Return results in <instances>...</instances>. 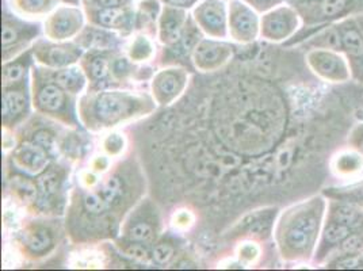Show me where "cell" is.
Wrapping results in <instances>:
<instances>
[{
    "label": "cell",
    "mask_w": 363,
    "mask_h": 271,
    "mask_svg": "<svg viewBox=\"0 0 363 271\" xmlns=\"http://www.w3.org/2000/svg\"><path fill=\"white\" fill-rule=\"evenodd\" d=\"M101 179H102V175L96 174L91 168L83 170L79 174V186H82L84 189H92V187H95L101 182Z\"/></svg>",
    "instance_id": "obj_45"
},
{
    "label": "cell",
    "mask_w": 363,
    "mask_h": 271,
    "mask_svg": "<svg viewBox=\"0 0 363 271\" xmlns=\"http://www.w3.org/2000/svg\"><path fill=\"white\" fill-rule=\"evenodd\" d=\"M294 1H296V0H294Z\"/></svg>",
    "instance_id": "obj_53"
},
{
    "label": "cell",
    "mask_w": 363,
    "mask_h": 271,
    "mask_svg": "<svg viewBox=\"0 0 363 271\" xmlns=\"http://www.w3.org/2000/svg\"><path fill=\"white\" fill-rule=\"evenodd\" d=\"M187 26V14L183 9L164 6L157 19V41L162 45L172 48L178 45L183 38Z\"/></svg>",
    "instance_id": "obj_23"
},
{
    "label": "cell",
    "mask_w": 363,
    "mask_h": 271,
    "mask_svg": "<svg viewBox=\"0 0 363 271\" xmlns=\"http://www.w3.org/2000/svg\"><path fill=\"white\" fill-rule=\"evenodd\" d=\"M68 177L69 170L56 162H52L45 171L34 177L38 196L31 211L33 214L56 217L60 213H65Z\"/></svg>",
    "instance_id": "obj_6"
},
{
    "label": "cell",
    "mask_w": 363,
    "mask_h": 271,
    "mask_svg": "<svg viewBox=\"0 0 363 271\" xmlns=\"http://www.w3.org/2000/svg\"><path fill=\"white\" fill-rule=\"evenodd\" d=\"M363 157L352 148V151L339 153L336 165H333V171L339 177H351L355 172L362 171Z\"/></svg>",
    "instance_id": "obj_34"
},
{
    "label": "cell",
    "mask_w": 363,
    "mask_h": 271,
    "mask_svg": "<svg viewBox=\"0 0 363 271\" xmlns=\"http://www.w3.org/2000/svg\"><path fill=\"white\" fill-rule=\"evenodd\" d=\"M41 29L38 23H29L16 16H3L1 25V62L13 60L40 40Z\"/></svg>",
    "instance_id": "obj_10"
},
{
    "label": "cell",
    "mask_w": 363,
    "mask_h": 271,
    "mask_svg": "<svg viewBox=\"0 0 363 271\" xmlns=\"http://www.w3.org/2000/svg\"><path fill=\"white\" fill-rule=\"evenodd\" d=\"M128 141L126 137L118 131H110L102 140V151L108 155L111 159H120L126 151Z\"/></svg>",
    "instance_id": "obj_39"
},
{
    "label": "cell",
    "mask_w": 363,
    "mask_h": 271,
    "mask_svg": "<svg viewBox=\"0 0 363 271\" xmlns=\"http://www.w3.org/2000/svg\"><path fill=\"white\" fill-rule=\"evenodd\" d=\"M196 223V216L189 209H181L172 214L171 226L177 231H189Z\"/></svg>",
    "instance_id": "obj_41"
},
{
    "label": "cell",
    "mask_w": 363,
    "mask_h": 271,
    "mask_svg": "<svg viewBox=\"0 0 363 271\" xmlns=\"http://www.w3.org/2000/svg\"><path fill=\"white\" fill-rule=\"evenodd\" d=\"M199 31L209 38L228 40V9L223 0H203L193 10Z\"/></svg>",
    "instance_id": "obj_18"
},
{
    "label": "cell",
    "mask_w": 363,
    "mask_h": 271,
    "mask_svg": "<svg viewBox=\"0 0 363 271\" xmlns=\"http://www.w3.org/2000/svg\"><path fill=\"white\" fill-rule=\"evenodd\" d=\"M40 68L49 79L56 82L60 87L68 91L76 98H79L89 89V79L84 74L83 68L80 67V64L65 67V68H57V70L45 68V67H40Z\"/></svg>",
    "instance_id": "obj_26"
},
{
    "label": "cell",
    "mask_w": 363,
    "mask_h": 271,
    "mask_svg": "<svg viewBox=\"0 0 363 271\" xmlns=\"http://www.w3.org/2000/svg\"><path fill=\"white\" fill-rule=\"evenodd\" d=\"M340 38L342 49L348 62L363 59V22L361 14L347 16L336 22Z\"/></svg>",
    "instance_id": "obj_24"
},
{
    "label": "cell",
    "mask_w": 363,
    "mask_h": 271,
    "mask_svg": "<svg viewBox=\"0 0 363 271\" xmlns=\"http://www.w3.org/2000/svg\"><path fill=\"white\" fill-rule=\"evenodd\" d=\"M147 178L136 155L120 157L101 182L76 186L64 213L65 236L72 244H99L120 236L125 217L145 197Z\"/></svg>",
    "instance_id": "obj_1"
},
{
    "label": "cell",
    "mask_w": 363,
    "mask_h": 271,
    "mask_svg": "<svg viewBox=\"0 0 363 271\" xmlns=\"http://www.w3.org/2000/svg\"><path fill=\"white\" fill-rule=\"evenodd\" d=\"M114 241L117 250L121 253L122 255L130 260H135L138 263H144V265H151L153 263L152 260V250L150 245L136 243V241L125 240L121 238H117Z\"/></svg>",
    "instance_id": "obj_32"
},
{
    "label": "cell",
    "mask_w": 363,
    "mask_h": 271,
    "mask_svg": "<svg viewBox=\"0 0 363 271\" xmlns=\"http://www.w3.org/2000/svg\"><path fill=\"white\" fill-rule=\"evenodd\" d=\"M309 45L312 48H318V49H333L337 52H343L340 31H339L336 22L318 29L313 34Z\"/></svg>",
    "instance_id": "obj_33"
},
{
    "label": "cell",
    "mask_w": 363,
    "mask_h": 271,
    "mask_svg": "<svg viewBox=\"0 0 363 271\" xmlns=\"http://www.w3.org/2000/svg\"><path fill=\"white\" fill-rule=\"evenodd\" d=\"M278 217V208H263L245 214L240 221L230 228L227 236L230 239L264 240L272 236Z\"/></svg>",
    "instance_id": "obj_20"
},
{
    "label": "cell",
    "mask_w": 363,
    "mask_h": 271,
    "mask_svg": "<svg viewBox=\"0 0 363 271\" xmlns=\"http://www.w3.org/2000/svg\"><path fill=\"white\" fill-rule=\"evenodd\" d=\"M117 50H99L90 49L84 52V56L80 60V67L89 79L87 90H99L114 87L111 76V62Z\"/></svg>",
    "instance_id": "obj_21"
},
{
    "label": "cell",
    "mask_w": 363,
    "mask_h": 271,
    "mask_svg": "<svg viewBox=\"0 0 363 271\" xmlns=\"http://www.w3.org/2000/svg\"><path fill=\"white\" fill-rule=\"evenodd\" d=\"M361 18H362V22H363V13L361 14Z\"/></svg>",
    "instance_id": "obj_52"
},
{
    "label": "cell",
    "mask_w": 363,
    "mask_h": 271,
    "mask_svg": "<svg viewBox=\"0 0 363 271\" xmlns=\"http://www.w3.org/2000/svg\"><path fill=\"white\" fill-rule=\"evenodd\" d=\"M303 19V28L315 33L345 18L358 14L355 0H296L293 4Z\"/></svg>",
    "instance_id": "obj_8"
},
{
    "label": "cell",
    "mask_w": 363,
    "mask_h": 271,
    "mask_svg": "<svg viewBox=\"0 0 363 271\" xmlns=\"http://www.w3.org/2000/svg\"><path fill=\"white\" fill-rule=\"evenodd\" d=\"M351 233H354V231L350 229L348 226L325 219L324 226L321 229L318 250H316V254L313 258L315 262L316 263H327L330 256L333 255V253L337 250V247L346 240Z\"/></svg>",
    "instance_id": "obj_25"
},
{
    "label": "cell",
    "mask_w": 363,
    "mask_h": 271,
    "mask_svg": "<svg viewBox=\"0 0 363 271\" xmlns=\"http://www.w3.org/2000/svg\"><path fill=\"white\" fill-rule=\"evenodd\" d=\"M75 41L84 50H117L120 45V37L114 31L96 28L94 25L86 26Z\"/></svg>",
    "instance_id": "obj_28"
},
{
    "label": "cell",
    "mask_w": 363,
    "mask_h": 271,
    "mask_svg": "<svg viewBox=\"0 0 363 271\" xmlns=\"http://www.w3.org/2000/svg\"><path fill=\"white\" fill-rule=\"evenodd\" d=\"M228 34L230 41L240 45H250L260 38V16L242 0L229 4Z\"/></svg>",
    "instance_id": "obj_16"
},
{
    "label": "cell",
    "mask_w": 363,
    "mask_h": 271,
    "mask_svg": "<svg viewBox=\"0 0 363 271\" xmlns=\"http://www.w3.org/2000/svg\"><path fill=\"white\" fill-rule=\"evenodd\" d=\"M151 250L152 260H153V263H156L159 266L169 265L174 260V258L177 256V248L169 241H163L159 239L152 245Z\"/></svg>",
    "instance_id": "obj_40"
},
{
    "label": "cell",
    "mask_w": 363,
    "mask_h": 271,
    "mask_svg": "<svg viewBox=\"0 0 363 271\" xmlns=\"http://www.w3.org/2000/svg\"><path fill=\"white\" fill-rule=\"evenodd\" d=\"M30 92L31 106L37 114L71 129L79 128L77 98L49 79L37 64L31 67Z\"/></svg>",
    "instance_id": "obj_4"
},
{
    "label": "cell",
    "mask_w": 363,
    "mask_h": 271,
    "mask_svg": "<svg viewBox=\"0 0 363 271\" xmlns=\"http://www.w3.org/2000/svg\"><path fill=\"white\" fill-rule=\"evenodd\" d=\"M64 1H67V3H69V4H77V0H64Z\"/></svg>",
    "instance_id": "obj_51"
},
{
    "label": "cell",
    "mask_w": 363,
    "mask_h": 271,
    "mask_svg": "<svg viewBox=\"0 0 363 271\" xmlns=\"http://www.w3.org/2000/svg\"><path fill=\"white\" fill-rule=\"evenodd\" d=\"M348 143L351 148H354L363 157V122L352 129Z\"/></svg>",
    "instance_id": "obj_46"
},
{
    "label": "cell",
    "mask_w": 363,
    "mask_h": 271,
    "mask_svg": "<svg viewBox=\"0 0 363 271\" xmlns=\"http://www.w3.org/2000/svg\"><path fill=\"white\" fill-rule=\"evenodd\" d=\"M327 197L315 196L281 211L272 238L279 256L290 263H308L318 250L327 214Z\"/></svg>",
    "instance_id": "obj_3"
},
{
    "label": "cell",
    "mask_w": 363,
    "mask_h": 271,
    "mask_svg": "<svg viewBox=\"0 0 363 271\" xmlns=\"http://www.w3.org/2000/svg\"><path fill=\"white\" fill-rule=\"evenodd\" d=\"M7 181L13 197L31 213L38 196L35 179L29 175L16 172V175L9 177Z\"/></svg>",
    "instance_id": "obj_30"
},
{
    "label": "cell",
    "mask_w": 363,
    "mask_h": 271,
    "mask_svg": "<svg viewBox=\"0 0 363 271\" xmlns=\"http://www.w3.org/2000/svg\"><path fill=\"white\" fill-rule=\"evenodd\" d=\"M357 6H358V14H362L363 13V0H355Z\"/></svg>",
    "instance_id": "obj_50"
},
{
    "label": "cell",
    "mask_w": 363,
    "mask_h": 271,
    "mask_svg": "<svg viewBox=\"0 0 363 271\" xmlns=\"http://www.w3.org/2000/svg\"><path fill=\"white\" fill-rule=\"evenodd\" d=\"M33 50L29 49L13 60L3 62L1 67V87L13 86L30 77L31 67L34 65Z\"/></svg>",
    "instance_id": "obj_29"
},
{
    "label": "cell",
    "mask_w": 363,
    "mask_h": 271,
    "mask_svg": "<svg viewBox=\"0 0 363 271\" xmlns=\"http://www.w3.org/2000/svg\"><path fill=\"white\" fill-rule=\"evenodd\" d=\"M305 61L309 70L323 82L346 83L351 79L350 64L343 52L312 48L306 53Z\"/></svg>",
    "instance_id": "obj_13"
},
{
    "label": "cell",
    "mask_w": 363,
    "mask_h": 271,
    "mask_svg": "<svg viewBox=\"0 0 363 271\" xmlns=\"http://www.w3.org/2000/svg\"><path fill=\"white\" fill-rule=\"evenodd\" d=\"M327 199H328V205H327L325 219L348 226L354 232H362V206L350 204L346 201H340V199H333V198H327Z\"/></svg>",
    "instance_id": "obj_27"
},
{
    "label": "cell",
    "mask_w": 363,
    "mask_h": 271,
    "mask_svg": "<svg viewBox=\"0 0 363 271\" xmlns=\"http://www.w3.org/2000/svg\"><path fill=\"white\" fill-rule=\"evenodd\" d=\"M111 160H113V159L104 152V153L96 155V156H94V157L91 159L90 168L92 171H95L96 174L104 175V174H106L107 171L113 166V162H111Z\"/></svg>",
    "instance_id": "obj_43"
},
{
    "label": "cell",
    "mask_w": 363,
    "mask_h": 271,
    "mask_svg": "<svg viewBox=\"0 0 363 271\" xmlns=\"http://www.w3.org/2000/svg\"><path fill=\"white\" fill-rule=\"evenodd\" d=\"M126 57L135 65L147 64L156 56V44L148 34L138 33L126 45Z\"/></svg>",
    "instance_id": "obj_31"
},
{
    "label": "cell",
    "mask_w": 363,
    "mask_h": 271,
    "mask_svg": "<svg viewBox=\"0 0 363 271\" xmlns=\"http://www.w3.org/2000/svg\"><path fill=\"white\" fill-rule=\"evenodd\" d=\"M303 29V19L294 6L281 4L260 16V38L281 44L290 41Z\"/></svg>",
    "instance_id": "obj_9"
},
{
    "label": "cell",
    "mask_w": 363,
    "mask_h": 271,
    "mask_svg": "<svg viewBox=\"0 0 363 271\" xmlns=\"http://www.w3.org/2000/svg\"><path fill=\"white\" fill-rule=\"evenodd\" d=\"M235 57V46L227 40L203 37L193 46L190 59L194 68L202 74H213L223 70Z\"/></svg>",
    "instance_id": "obj_15"
},
{
    "label": "cell",
    "mask_w": 363,
    "mask_h": 271,
    "mask_svg": "<svg viewBox=\"0 0 363 271\" xmlns=\"http://www.w3.org/2000/svg\"><path fill=\"white\" fill-rule=\"evenodd\" d=\"M251 9H254L257 14H264L272 9L285 3V0H242Z\"/></svg>",
    "instance_id": "obj_44"
},
{
    "label": "cell",
    "mask_w": 363,
    "mask_h": 271,
    "mask_svg": "<svg viewBox=\"0 0 363 271\" xmlns=\"http://www.w3.org/2000/svg\"><path fill=\"white\" fill-rule=\"evenodd\" d=\"M190 74L179 65H168L153 74L150 94L159 107L174 105L189 86Z\"/></svg>",
    "instance_id": "obj_11"
},
{
    "label": "cell",
    "mask_w": 363,
    "mask_h": 271,
    "mask_svg": "<svg viewBox=\"0 0 363 271\" xmlns=\"http://www.w3.org/2000/svg\"><path fill=\"white\" fill-rule=\"evenodd\" d=\"M9 160L16 172L33 178L45 171L53 162L50 152L43 145L26 138L21 140L16 148L10 152Z\"/></svg>",
    "instance_id": "obj_19"
},
{
    "label": "cell",
    "mask_w": 363,
    "mask_h": 271,
    "mask_svg": "<svg viewBox=\"0 0 363 271\" xmlns=\"http://www.w3.org/2000/svg\"><path fill=\"white\" fill-rule=\"evenodd\" d=\"M26 140H30V141H34V143L43 145V147L46 148L50 153H52V150H53L55 145H56V137H55V133L50 132L49 129H38V131H35V132L33 133L31 138H26Z\"/></svg>",
    "instance_id": "obj_42"
},
{
    "label": "cell",
    "mask_w": 363,
    "mask_h": 271,
    "mask_svg": "<svg viewBox=\"0 0 363 271\" xmlns=\"http://www.w3.org/2000/svg\"><path fill=\"white\" fill-rule=\"evenodd\" d=\"M167 6H172V7H177V9H183V10H187V9H191L193 6H196L198 0H162Z\"/></svg>",
    "instance_id": "obj_49"
},
{
    "label": "cell",
    "mask_w": 363,
    "mask_h": 271,
    "mask_svg": "<svg viewBox=\"0 0 363 271\" xmlns=\"http://www.w3.org/2000/svg\"><path fill=\"white\" fill-rule=\"evenodd\" d=\"M31 50L37 65L52 70L79 64L86 52L76 41L55 43L48 38H40Z\"/></svg>",
    "instance_id": "obj_14"
},
{
    "label": "cell",
    "mask_w": 363,
    "mask_h": 271,
    "mask_svg": "<svg viewBox=\"0 0 363 271\" xmlns=\"http://www.w3.org/2000/svg\"><path fill=\"white\" fill-rule=\"evenodd\" d=\"M129 0H95L96 9H111V7H126Z\"/></svg>",
    "instance_id": "obj_48"
},
{
    "label": "cell",
    "mask_w": 363,
    "mask_h": 271,
    "mask_svg": "<svg viewBox=\"0 0 363 271\" xmlns=\"http://www.w3.org/2000/svg\"><path fill=\"white\" fill-rule=\"evenodd\" d=\"M324 196L333 199L346 201L350 204L363 208V182L355 183L347 187H331L324 192Z\"/></svg>",
    "instance_id": "obj_37"
},
{
    "label": "cell",
    "mask_w": 363,
    "mask_h": 271,
    "mask_svg": "<svg viewBox=\"0 0 363 271\" xmlns=\"http://www.w3.org/2000/svg\"><path fill=\"white\" fill-rule=\"evenodd\" d=\"M162 226L157 206L144 197L125 217L118 238L152 247L162 236Z\"/></svg>",
    "instance_id": "obj_7"
},
{
    "label": "cell",
    "mask_w": 363,
    "mask_h": 271,
    "mask_svg": "<svg viewBox=\"0 0 363 271\" xmlns=\"http://www.w3.org/2000/svg\"><path fill=\"white\" fill-rule=\"evenodd\" d=\"M87 19L90 25L102 28L106 31L118 33L121 35H129L135 29V13L126 7L111 9H91Z\"/></svg>",
    "instance_id": "obj_22"
},
{
    "label": "cell",
    "mask_w": 363,
    "mask_h": 271,
    "mask_svg": "<svg viewBox=\"0 0 363 271\" xmlns=\"http://www.w3.org/2000/svg\"><path fill=\"white\" fill-rule=\"evenodd\" d=\"M21 138L16 137V131H10V129H3V151L6 155H9L10 152L16 148L19 144Z\"/></svg>",
    "instance_id": "obj_47"
},
{
    "label": "cell",
    "mask_w": 363,
    "mask_h": 271,
    "mask_svg": "<svg viewBox=\"0 0 363 271\" xmlns=\"http://www.w3.org/2000/svg\"><path fill=\"white\" fill-rule=\"evenodd\" d=\"M363 254V231L362 232H354L348 236L346 240L343 241L337 250L330 256V259L327 260L331 262L333 259H339V258H346V256H358Z\"/></svg>",
    "instance_id": "obj_38"
},
{
    "label": "cell",
    "mask_w": 363,
    "mask_h": 271,
    "mask_svg": "<svg viewBox=\"0 0 363 271\" xmlns=\"http://www.w3.org/2000/svg\"><path fill=\"white\" fill-rule=\"evenodd\" d=\"M262 255V247L255 239H242L236 247V260L240 266H254Z\"/></svg>",
    "instance_id": "obj_36"
},
{
    "label": "cell",
    "mask_w": 363,
    "mask_h": 271,
    "mask_svg": "<svg viewBox=\"0 0 363 271\" xmlns=\"http://www.w3.org/2000/svg\"><path fill=\"white\" fill-rule=\"evenodd\" d=\"M65 235L64 223L50 216H34L22 221L16 233L19 254L29 262H40L53 255Z\"/></svg>",
    "instance_id": "obj_5"
},
{
    "label": "cell",
    "mask_w": 363,
    "mask_h": 271,
    "mask_svg": "<svg viewBox=\"0 0 363 271\" xmlns=\"http://www.w3.org/2000/svg\"><path fill=\"white\" fill-rule=\"evenodd\" d=\"M157 107L150 92L107 87L77 98V118L87 132L102 133L148 117Z\"/></svg>",
    "instance_id": "obj_2"
},
{
    "label": "cell",
    "mask_w": 363,
    "mask_h": 271,
    "mask_svg": "<svg viewBox=\"0 0 363 271\" xmlns=\"http://www.w3.org/2000/svg\"><path fill=\"white\" fill-rule=\"evenodd\" d=\"M30 77L13 86L3 87L1 94V126L16 131L30 116Z\"/></svg>",
    "instance_id": "obj_12"
},
{
    "label": "cell",
    "mask_w": 363,
    "mask_h": 271,
    "mask_svg": "<svg viewBox=\"0 0 363 271\" xmlns=\"http://www.w3.org/2000/svg\"><path fill=\"white\" fill-rule=\"evenodd\" d=\"M55 0H13V9L21 16L40 18L53 9Z\"/></svg>",
    "instance_id": "obj_35"
},
{
    "label": "cell",
    "mask_w": 363,
    "mask_h": 271,
    "mask_svg": "<svg viewBox=\"0 0 363 271\" xmlns=\"http://www.w3.org/2000/svg\"><path fill=\"white\" fill-rule=\"evenodd\" d=\"M84 28L83 13L76 7L64 6L46 16L44 35L55 43L75 41Z\"/></svg>",
    "instance_id": "obj_17"
}]
</instances>
